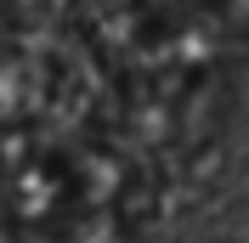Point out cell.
Returning <instances> with one entry per match:
<instances>
[{
	"instance_id": "cell-1",
	"label": "cell",
	"mask_w": 249,
	"mask_h": 243,
	"mask_svg": "<svg viewBox=\"0 0 249 243\" xmlns=\"http://www.w3.org/2000/svg\"><path fill=\"white\" fill-rule=\"evenodd\" d=\"M232 243H249V238H232Z\"/></svg>"
}]
</instances>
